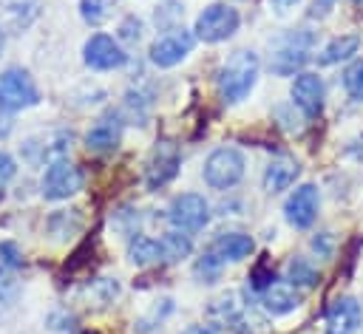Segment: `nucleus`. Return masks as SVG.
I'll return each instance as SVG.
<instances>
[{"label": "nucleus", "mask_w": 363, "mask_h": 334, "mask_svg": "<svg viewBox=\"0 0 363 334\" xmlns=\"http://www.w3.org/2000/svg\"><path fill=\"white\" fill-rule=\"evenodd\" d=\"M179 170V147L167 139L156 142L153 153H150V161H147V187L156 190L162 184H167Z\"/></svg>", "instance_id": "nucleus-11"}, {"label": "nucleus", "mask_w": 363, "mask_h": 334, "mask_svg": "<svg viewBox=\"0 0 363 334\" xmlns=\"http://www.w3.org/2000/svg\"><path fill=\"white\" fill-rule=\"evenodd\" d=\"M17 266H20V249H17V243L3 241L0 243V275L14 272Z\"/></svg>", "instance_id": "nucleus-24"}, {"label": "nucleus", "mask_w": 363, "mask_h": 334, "mask_svg": "<svg viewBox=\"0 0 363 334\" xmlns=\"http://www.w3.org/2000/svg\"><path fill=\"white\" fill-rule=\"evenodd\" d=\"M252 249H255V243H252L250 235H244V232H224V235H218V238L210 243L207 252H210L216 260H241V258H247Z\"/></svg>", "instance_id": "nucleus-15"}, {"label": "nucleus", "mask_w": 363, "mask_h": 334, "mask_svg": "<svg viewBox=\"0 0 363 334\" xmlns=\"http://www.w3.org/2000/svg\"><path fill=\"white\" fill-rule=\"evenodd\" d=\"M360 48V37H354V34H343V37H335L326 48H323V54H320V62L323 65H335V62H340V59H349L354 51Z\"/></svg>", "instance_id": "nucleus-19"}, {"label": "nucleus", "mask_w": 363, "mask_h": 334, "mask_svg": "<svg viewBox=\"0 0 363 334\" xmlns=\"http://www.w3.org/2000/svg\"><path fill=\"white\" fill-rule=\"evenodd\" d=\"M343 88H346V93H349L352 99L363 102V59H357V62H352V65L346 68V74H343Z\"/></svg>", "instance_id": "nucleus-22"}, {"label": "nucleus", "mask_w": 363, "mask_h": 334, "mask_svg": "<svg viewBox=\"0 0 363 334\" xmlns=\"http://www.w3.org/2000/svg\"><path fill=\"white\" fill-rule=\"evenodd\" d=\"M261 306L269 314H289L301 306V292L289 283V280H269L267 286H261Z\"/></svg>", "instance_id": "nucleus-13"}, {"label": "nucleus", "mask_w": 363, "mask_h": 334, "mask_svg": "<svg viewBox=\"0 0 363 334\" xmlns=\"http://www.w3.org/2000/svg\"><path fill=\"white\" fill-rule=\"evenodd\" d=\"M244 178V156L235 147H218L204 161V181L213 190L235 187Z\"/></svg>", "instance_id": "nucleus-3"}, {"label": "nucleus", "mask_w": 363, "mask_h": 334, "mask_svg": "<svg viewBox=\"0 0 363 334\" xmlns=\"http://www.w3.org/2000/svg\"><path fill=\"white\" fill-rule=\"evenodd\" d=\"M292 102L306 113L318 116L323 108V82L318 74H298L292 82Z\"/></svg>", "instance_id": "nucleus-14"}, {"label": "nucleus", "mask_w": 363, "mask_h": 334, "mask_svg": "<svg viewBox=\"0 0 363 334\" xmlns=\"http://www.w3.org/2000/svg\"><path fill=\"white\" fill-rule=\"evenodd\" d=\"M14 173H17L14 159H11L9 153H0V190L6 187V181H11V178H14Z\"/></svg>", "instance_id": "nucleus-26"}, {"label": "nucleus", "mask_w": 363, "mask_h": 334, "mask_svg": "<svg viewBox=\"0 0 363 334\" xmlns=\"http://www.w3.org/2000/svg\"><path fill=\"white\" fill-rule=\"evenodd\" d=\"M167 218L179 232H199L210 221V204L199 192H182L173 198Z\"/></svg>", "instance_id": "nucleus-5"}, {"label": "nucleus", "mask_w": 363, "mask_h": 334, "mask_svg": "<svg viewBox=\"0 0 363 334\" xmlns=\"http://www.w3.org/2000/svg\"><path fill=\"white\" fill-rule=\"evenodd\" d=\"M193 42L196 37L184 28H173L170 34L159 37L153 45H150V62L159 65V68H173L179 65L190 51H193Z\"/></svg>", "instance_id": "nucleus-7"}, {"label": "nucleus", "mask_w": 363, "mask_h": 334, "mask_svg": "<svg viewBox=\"0 0 363 334\" xmlns=\"http://www.w3.org/2000/svg\"><path fill=\"white\" fill-rule=\"evenodd\" d=\"M85 65L96 68V71H113L119 65H125L128 54L122 51V45L108 37V34H94L88 42H85Z\"/></svg>", "instance_id": "nucleus-9"}, {"label": "nucleus", "mask_w": 363, "mask_h": 334, "mask_svg": "<svg viewBox=\"0 0 363 334\" xmlns=\"http://www.w3.org/2000/svg\"><path fill=\"white\" fill-rule=\"evenodd\" d=\"M0 311H3V294H0Z\"/></svg>", "instance_id": "nucleus-31"}, {"label": "nucleus", "mask_w": 363, "mask_h": 334, "mask_svg": "<svg viewBox=\"0 0 363 334\" xmlns=\"http://www.w3.org/2000/svg\"><path fill=\"white\" fill-rule=\"evenodd\" d=\"M3 42H6V37H3V31H0V51H3Z\"/></svg>", "instance_id": "nucleus-30"}, {"label": "nucleus", "mask_w": 363, "mask_h": 334, "mask_svg": "<svg viewBox=\"0 0 363 334\" xmlns=\"http://www.w3.org/2000/svg\"><path fill=\"white\" fill-rule=\"evenodd\" d=\"M40 187H43V198L62 201V198H68V195L82 190V173L68 159H60V161L48 164V170L43 173V184Z\"/></svg>", "instance_id": "nucleus-6"}, {"label": "nucleus", "mask_w": 363, "mask_h": 334, "mask_svg": "<svg viewBox=\"0 0 363 334\" xmlns=\"http://www.w3.org/2000/svg\"><path fill=\"white\" fill-rule=\"evenodd\" d=\"M363 309L354 297H337L326 309V334H354L360 328Z\"/></svg>", "instance_id": "nucleus-12"}, {"label": "nucleus", "mask_w": 363, "mask_h": 334, "mask_svg": "<svg viewBox=\"0 0 363 334\" xmlns=\"http://www.w3.org/2000/svg\"><path fill=\"white\" fill-rule=\"evenodd\" d=\"M335 0H315V8H320V11H326L329 6H332Z\"/></svg>", "instance_id": "nucleus-29"}, {"label": "nucleus", "mask_w": 363, "mask_h": 334, "mask_svg": "<svg viewBox=\"0 0 363 334\" xmlns=\"http://www.w3.org/2000/svg\"><path fill=\"white\" fill-rule=\"evenodd\" d=\"M159 243H162V258L164 260H182V258H187L190 252H193V243H190V235H184V232H167V235H162L159 238Z\"/></svg>", "instance_id": "nucleus-20"}, {"label": "nucleus", "mask_w": 363, "mask_h": 334, "mask_svg": "<svg viewBox=\"0 0 363 334\" xmlns=\"http://www.w3.org/2000/svg\"><path fill=\"white\" fill-rule=\"evenodd\" d=\"M238 23H241V17H238V11L233 6L213 3L199 14L196 37L204 40V42H221V40H227V37H233L238 31Z\"/></svg>", "instance_id": "nucleus-4"}, {"label": "nucleus", "mask_w": 363, "mask_h": 334, "mask_svg": "<svg viewBox=\"0 0 363 334\" xmlns=\"http://www.w3.org/2000/svg\"><path fill=\"white\" fill-rule=\"evenodd\" d=\"M315 280H318V275H315V269L303 258H295L289 263V283L292 286H312Z\"/></svg>", "instance_id": "nucleus-23"}, {"label": "nucleus", "mask_w": 363, "mask_h": 334, "mask_svg": "<svg viewBox=\"0 0 363 334\" xmlns=\"http://www.w3.org/2000/svg\"><path fill=\"white\" fill-rule=\"evenodd\" d=\"M357 3H363V0H357Z\"/></svg>", "instance_id": "nucleus-32"}, {"label": "nucleus", "mask_w": 363, "mask_h": 334, "mask_svg": "<svg viewBox=\"0 0 363 334\" xmlns=\"http://www.w3.org/2000/svg\"><path fill=\"white\" fill-rule=\"evenodd\" d=\"M295 3H298V0H272V6H278L281 11H284V8H289V6H295Z\"/></svg>", "instance_id": "nucleus-28"}, {"label": "nucleus", "mask_w": 363, "mask_h": 334, "mask_svg": "<svg viewBox=\"0 0 363 334\" xmlns=\"http://www.w3.org/2000/svg\"><path fill=\"white\" fill-rule=\"evenodd\" d=\"M255 79H258V57H255V51H235L224 62V68L218 74L221 93L230 102H241L252 91Z\"/></svg>", "instance_id": "nucleus-1"}, {"label": "nucleus", "mask_w": 363, "mask_h": 334, "mask_svg": "<svg viewBox=\"0 0 363 334\" xmlns=\"http://www.w3.org/2000/svg\"><path fill=\"white\" fill-rule=\"evenodd\" d=\"M116 8V0H79V14L91 25H102Z\"/></svg>", "instance_id": "nucleus-21"}, {"label": "nucleus", "mask_w": 363, "mask_h": 334, "mask_svg": "<svg viewBox=\"0 0 363 334\" xmlns=\"http://www.w3.org/2000/svg\"><path fill=\"white\" fill-rule=\"evenodd\" d=\"M182 334H213L210 328H204V326H190V328H184Z\"/></svg>", "instance_id": "nucleus-27"}, {"label": "nucleus", "mask_w": 363, "mask_h": 334, "mask_svg": "<svg viewBox=\"0 0 363 334\" xmlns=\"http://www.w3.org/2000/svg\"><path fill=\"white\" fill-rule=\"evenodd\" d=\"M309 48H312V37L309 34H289L278 51L272 54V71L275 74H292L298 71L306 59H309Z\"/></svg>", "instance_id": "nucleus-10"}, {"label": "nucleus", "mask_w": 363, "mask_h": 334, "mask_svg": "<svg viewBox=\"0 0 363 334\" xmlns=\"http://www.w3.org/2000/svg\"><path fill=\"white\" fill-rule=\"evenodd\" d=\"M122 40H128V42H136L139 37H142V23L136 20V17H128L125 23H122Z\"/></svg>", "instance_id": "nucleus-25"}, {"label": "nucleus", "mask_w": 363, "mask_h": 334, "mask_svg": "<svg viewBox=\"0 0 363 334\" xmlns=\"http://www.w3.org/2000/svg\"><path fill=\"white\" fill-rule=\"evenodd\" d=\"M128 258H130L136 266H150V263H162V260H164V258H162V243L153 241V238H145V235H139V238L130 241Z\"/></svg>", "instance_id": "nucleus-18"}, {"label": "nucleus", "mask_w": 363, "mask_h": 334, "mask_svg": "<svg viewBox=\"0 0 363 334\" xmlns=\"http://www.w3.org/2000/svg\"><path fill=\"white\" fill-rule=\"evenodd\" d=\"M298 161L292 159V156H278V159H272L269 164H267V170H264V190L267 192H281V190H286L295 178H298Z\"/></svg>", "instance_id": "nucleus-16"}, {"label": "nucleus", "mask_w": 363, "mask_h": 334, "mask_svg": "<svg viewBox=\"0 0 363 334\" xmlns=\"http://www.w3.org/2000/svg\"><path fill=\"white\" fill-rule=\"evenodd\" d=\"M40 102V91L28 71L23 68H6L0 74V110H23Z\"/></svg>", "instance_id": "nucleus-2"}, {"label": "nucleus", "mask_w": 363, "mask_h": 334, "mask_svg": "<svg viewBox=\"0 0 363 334\" xmlns=\"http://www.w3.org/2000/svg\"><path fill=\"white\" fill-rule=\"evenodd\" d=\"M119 136H122V125H119V119H116V116H102V119H96L94 127L88 130L85 142H88L91 150L105 153V150H113V147L119 144Z\"/></svg>", "instance_id": "nucleus-17"}, {"label": "nucleus", "mask_w": 363, "mask_h": 334, "mask_svg": "<svg viewBox=\"0 0 363 334\" xmlns=\"http://www.w3.org/2000/svg\"><path fill=\"white\" fill-rule=\"evenodd\" d=\"M318 207H320V195H318V187L315 184H301L289 198H286V221L298 229H306L315 224L318 218Z\"/></svg>", "instance_id": "nucleus-8"}]
</instances>
